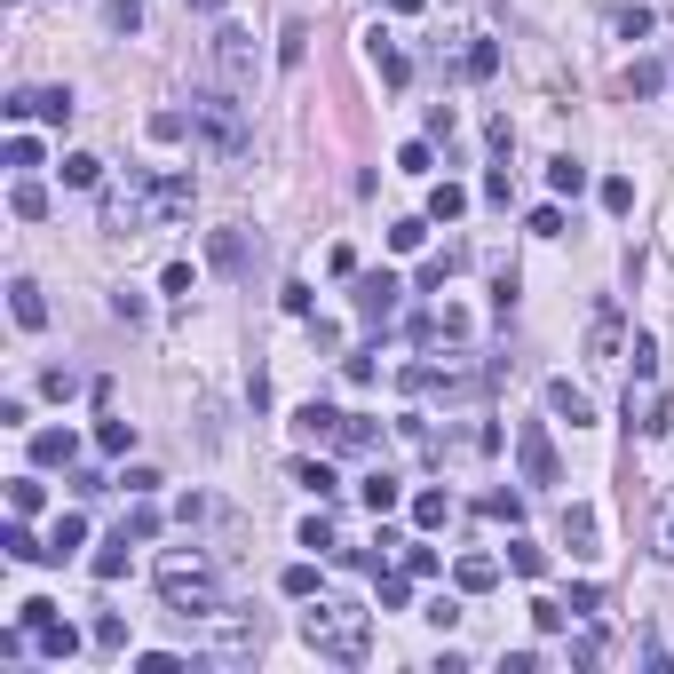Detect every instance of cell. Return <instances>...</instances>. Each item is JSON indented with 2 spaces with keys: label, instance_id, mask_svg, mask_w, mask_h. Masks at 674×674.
<instances>
[{
  "label": "cell",
  "instance_id": "obj_1",
  "mask_svg": "<svg viewBox=\"0 0 674 674\" xmlns=\"http://www.w3.org/2000/svg\"><path fill=\"white\" fill-rule=\"evenodd\" d=\"M302 643H310L326 667H365V659H373V611H357V603H318V611H302Z\"/></svg>",
  "mask_w": 674,
  "mask_h": 674
},
{
  "label": "cell",
  "instance_id": "obj_2",
  "mask_svg": "<svg viewBox=\"0 0 674 674\" xmlns=\"http://www.w3.org/2000/svg\"><path fill=\"white\" fill-rule=\"evenodd\" d=\"M191 135L215 151V159H246V104H238V88H199L191 96Z\"/></svg>",
  "mask_w": 674,
  "mask_h": 674
},
{
  "label": "cell",
  "instance_id": "obj_3",
  "mask_svg": "<svg viewBox=\"0 0 674 674\" xmlns=\"http://www.w3.org/2000/svg\"><path fill=\"white\" fill-rule=\"evenodd\" d=\"M159 595H167L175 619H215V611H223V587H215V571H207L199 556H167L159 563Z\"/></svg>",
  "mask_w": 674,
  "mask_h": 674
},
{
  "label": "cell",
  "instance_id": "obj_4",
  "mask_svg": "<svg viewBox=\"0 0 674 674\" xmlns=\"http://www.w3.org/2000/svg\"><path fill=\"white\" fill-rule=\"evenodd\" d=\"M207 659H215V667H254V659H262V619L238 611V603H223V611L207 619Z\"/></svg>",
  "mask_w": 674,
  "mask_h": 674
},
{
  "label": "cell",
  "instance_id": "obj_5",
  "mask_svg": "<svg viewBox=\"0 0 674 674\" xmlns=\"http://www.w3.org/2000/svg\"><path fill=\"white\" fill-rule=\"evenodd\" d=\"M516 468H524V484H563V468H556V437H548V421H524V429H516Z\"/></svg>",
  "mask_w": 674,
  "mask_h": 674
},
{
  "label": "cell",
  "instance_id": "obj_6",
  "mask_svg": "<svg viewBox=\"0 0 674 674\" xmlns=\"http://www.w3.org/2000/svg\"><path fill=\"white\" fill-rule=\"evenodd\" d=\"M215 72H223V88H254V32L246 24L215 32Z\"/></svg>",
  "mask_w": 674,
  "mask_h": 674
},
{
  "label": "cell",
  "instance_id": "obj_7",
  "mask_svg": "<svg viewBox=\"0 0 674 674\" xmlns=\"http://www.w3.org/2000/svg\"><path fill=\"white\" fill-rule=\"evenodd\" d=\"M0 112H8V119H48V127H72L80 104H72V88H16Z\"/></svg>",
  "mask_w": 674,
  "mask_h": 674
},
{
  "label": "cell",
  "instance_id": "obj_8",
  "mask_svg": "<svg viewBox=\"0 0 674 674\" xmlns=\"http://www.w3.org/2000/svg\"><path fill=\"white\" fill-rule=\"evenodd\" d=\"M397 294H405V278H397V270L357 278V318H365V326H389V318H397Z\"/></svg>",
  "mask_w": 674,
  "mask_h": 674
},
{
  "label": "cell",
  "instance_id": "obj_9",
  "mask_svg": "<svg viewBox=\"0 0 674 674\" xmlns=\"http://www.w3.org/2000/svg\"><path fill=\"white\" fill-rule=\"evenodd\" d=\"M207 254H215V270L238 278V270L254 262V230H215V238H207Z\"/></svg>",
  "mask_w": 674,
  "mask_h": 674
},
{
  "label": "cell",
  "instance_id": "obj_10",
  "mask_svg": "<svg viewBox=\"0 0 674 674\" xmlns=\"http://www.w3.org/2000/svg\"><path fill=\"white\" fill-rule=\"evenodd\" d=\"M365 56H373V72H381V80H389V88H405V80H413V64H405V56H397V48H389V32H381V24H373V32H365Z\"/></svg>",
  "mask_w": 674,
  "mask_h": 674
},
{
  "label": "cell",
  "instance_id": "obj_11",
  "mask_svg": "<svg viewBox=\"0 0 674 674\" xmlns=\"http://www.w3.org/2000/svg\"><path fill=\"white\" fill-rule=\"evenodd\" d=\"M8 310H16V326H24V334H40V326H48V294H40L32 278H16V286H8Z\"/></svg>",
  "mask_w": 674,
  "mask_h": 674
},
{
  "label": "cell",
  "instance_id": "obj_12",
  "mask_svg": "<svg viewBox=\"0 0 674 674\" xmlns=\"http://www.w3.org/2000/svg\"><path fill=\"white\" fill-rule=\"evenodd\" d=\"M334 429H341V413H334V405H318V397L294 413V437H302V445H334Z\"/></svg>",
  "mask_w": 674,
  "mask_h": 674
},
{
  "label": "cell",
  "instance_id": "obj_13",
  "mask_svg": "<svg viewBox=\"0 0 674 674\" xmlns=\"http://www.w3.org/2000/svg\"><path fill=\"white\" fill-rule=\"evenodd\" d=\"M32 651H40V659H72V651H80V635H72V627H64V619L48 611V619L32 627Z\"/></svg>",
  "mask_w": 674,
  "mask_h": 674
},
{
  "label": "cell",
  "instance_id": "obj_14",
  "mask_svg": "<svg viewBox=\"0 0 674 674\" xmlns=\"http://www.w3.org/2000/svg\"><path fill=\"white\" fill-rule=\"evenodd\" d=\"M548 413H563L571 429H587V421H595V405H587V389H571V381H548Z\"/></svg>",
  "mask_w": 674,
  "mask_h": 674
},
{
  "label": "cell",
  "instance_id": "obj_15",
  "mask_svg": "<svg viewBox=\"0 0 674 674\" xmlns=\"http://www.w3.org/2000/svg\"><path fill=\"white\" fill-rule=\"evenodd\" d=\"M0 548H8L16 563H56V548H48V540H32V524H24V516H16L8 532H0Z\"/></svg>",
  "mask_w": 674,
  "mask_h": 674
},
{
  "label": "cell",
  "instance_id": "obj_16",
  "mask_svg": "<svg viewBox=\"0 0 674 674\" xmlns=\"http://www.w3.org/2000/svg\"><path fill=\"white\" fill-rule=\"evenodd\" d=\"M151 215H159V223H175V215H191V175H167V183L151 191Z\"/></svg>",
  "mask_w": 674,
  "mask_h": 674
},
{
  "label": "cell",
  "instance_id": "obj_17",
  "mask_svg": "<svg viewBox=\"0 0 674 674\" xmlns=\"http://www.w3.org/2000/svg\"><path fill=\"white\" fill-rule=\"evenodd\" d=\"M413 334H421V341H468V310H452V302H445V310H429Z\"/></svg>",
  "mask_w": 674,
  "mask_h": 674
},
{
  "label": "cell",
  "instance_id": "obj_18",
  "mask_svg": "<svg viewBox=\"0 0 674 674\" xmlns=\"http://www.w3.org/2000/svg\"><path fill=\"white\" fill-rule=\"evenodd\" d=\"M72 452H80V437H72V429H40V437H32V460H40V468H64Z\"/></svg>",
  "mask_w": 674,
  "mask_h": 674
},
{
  "label": "cell",
  "instance_id": "obj_19",
  "mask_svg": "<svg viewBox=\"0 0 674 674\" xmlns=\"http://www.w3.org/2000/svg\"><path fill=\"white\" fill-rule=\"evenodd\" d=\"M357 492H365V508H373V516H389V508H397V500H405V484H397V476H389V468H373V476H365V484H357Z\"/></svg>",
  "mask_w": 674,
  "mask_h": 674
},
{
  "label": "cell",
  "instance_id": "obj_20",
  "mask_svg": "<svg viewBox=\"0 0 674 674\" xmlns=\"http://www.w3.org/2000/svg\"><path fill=\"white\" fill-rule=\"evenodd\" d=\"M563 548H571V556H587V548H595V508H579V500L563 508Z\"/></svg>",
  "mask_w": 674,
  "mask_h": 674
},
{
  "label": "cell",
  "instance_id": "obj_21",
  "mask_svg": "<svg viewBox=\"0 0 674 674\" xmlns=\"http://www.w3.org/2000/svg\"><path fill=\"white\" fill-rule=\"evenodd\" d=\"M587 357H619V310H611V302H603L595 326H587Z\"/></svg>",
  "mask_w": 674,
  "mask_h": 674
},
{
  "label": "cell",
  "instance_id": "obj_22",
  "mask_svg": "<svg viewBox=\"0 0 674 674\" xmlns=\"http://www.w3.org/2000/svg\"><path fill=\"white\" fill-rule=\"evenodd\" d=\"M452 579H460V595H484V587L500 579V563H492V556H460V563H452Z\"/></svg>",
  "mask_w": 674,
  "mask_h": 674
},
{
  "label": "cell",
  "instance_id": "obj_23",
  "mask_svg": "<svg viewBox=\"0 0 674 674\" xmlns=\"http://www.w3.org/2000/svg\"><path fill=\"white\" fill-rule=\"evenodd\" d=\"M334 445H341V452H373V445H381V429H373V421H365V413H341Z\"/></svg>",
  "mask_w": 674,
  "mask_h": 674
},
{
  "label": "cell",
  "instance_id": "obj_24",
  "mask_svg": "<svg viewBox=\"0 0 674 674\" xmlns=\"http://www.w3.org/2000/svg\"><path fill=\"white\" fill-rule=\"evenodd\" d=\"M88 643H96V659H119V651H127V619H119V611H104V619L88 627Z\"/></svg>",
  "mask_w": 674,
  "mask_h": 674
},
{
  "label": "cell",
  "instance_id": "obj_25",
  "mask_svg": "<svg viewBox=\"0 0 674 674\" xmlns=\"http://www.w3.org/2000/svg\"><path fill=\"white\" fill-rule=\"evenodd\" d=\"M302 56H310V24L294 16V24L278 32V64H286V72H302Z\"/></svg>",
  "mask_w": 674,
  "mask_h": 674
},
{
  "label": "cell",
  "instance_id": "obj_26",
  "mask_svg": "<svg viewBox=\"0 0 674 674\" xmlns=\"http://www.w3.org/2000/svg\"><path fill=\"white\" fill-rule=\"evenodd\" d=\"M8 207H16V223H40V215H48V191H40L32 175H24V183L8 191Z\"/></svg>",
  "mask_w": 674,
  "mask_h": 674
},
{
  "label": "cell",
  "instance_id": "obj_27",
  "mask_svg": "<svg viewBox=\"0 0 674 674\" xmlns=\"http://www.w3.org/2000/svg\"><path fill=\"white\" fill-rule=\"evenodd\" d=\"M119 532H127L135 548H143V540H159V508H151V500L135 492V508H127V524H119Z\"/></svg>",
  "mask_w": 674,
  "mask_h": 674
},
{
  "label": "cell",
  "instance_id": "obj_28",
  "mask_svg": "<svg viewBox=\"0 0 674 674\" xmlns=\"http://www.w3.org/2000/svg\"><path fill=\"white\" fill-rule=\"evenodd\" d=\"M48 548H56V556L88 548V516H72V508H64V516H56V532H48Z\"/></svg>",
  "mask_w": 674,
  "mask_h": 674
},
{
  "label": "cell",
  "instance_id": "obj_29",
  "mask_svg": "<svg viewBox=\"0 0 674 674\" xmlns=\"http://www.w3.org/2000/svg\"><path fill=\"white\" fill-rule=\"evenodd\" d=\"M627 373L651 389V373H659V341H651V334H635V341H627Z\"/></svg>",
  "mask_w": 674,
  "mask_h": 674
},
{
  "label": "cell",
  "instance_id": "obj_30",
  "mask_svg": "<svg viewBox=\"0 0 674 674\" xmlns=\"http://www.w3.org/2000/svg\"><path fill=\"white\" fill-rule=\"evenodd\" d=\"M445 516H452V492H437V484H429V492L413 500V524H421V532H437Z\"/></svg>",
  "mask_w": 674,
  "mask_h": 674
},
{
  "label": "cell",
  "instance_id": "obj_31",
  "mask_svg": "<svg viewBox=\"0 0 674 674\" xmlns=\"http://www.w3.org/2000/svg\"><path fill=\"white\" fill-rule=\"evenodd\" d=\"M548 191H556V199H579V191H587V167H579V159H556V167H548Z\"/></svg>",
  "mask_w": 674,
  "mask_h": 674
},
{
  "label": "cell",
  "instance_id": "obj_32",
  "mask_svg": "<svg viewBox=\"0 0 674 674\" xmlns=\"http://www.w3.org/2000/svg\"><path fill=\"white\" fill-rule=\"evenodd\" d=\"M460 72H468V80H492V72H500V40H476V48L460 56Z\"/></svg>",
  "mask_w": 674,
  "mask_h": 674
},
{
  "label": "cell",
  "instance_id": "obj_33",
  "mask_svg": "<svg viewBox=\"0 0 674 674\" xmlns=\"http://www.w3.org/2000/svg\"><path fill=\"white\" fill-rule=\"evenodd\" d=\"M659 88H667V72H659L651 56H643V64H627V96H635V104H643V96H659Z\"/></svg>",
  "mask_w": 674,
  "mask_h": 674
},
{
  "label": "cell",
  "instance_id": "obj_34",
  "mask_svg": "<svg viewBox=\"0 0 674 674\" xmlns=\"http://www.w3.org/2000/svg\"><path fill=\"white\" fill-rule=\"evenodd\" d=\"M64 183H72V191H96V183H104V159L72 151V159H64Z\"/></svg>",
  "mask_w": 674,
  "mask_h": 674
},
{
  "label": "cell",
  "instance_id": "obj_35",
  "mask_svg": "<svg viewBox=\"0 0 674 674\" xmlns=\"http://www.w3.org/2000/svg\"><path fill=\"white\" fill-rule=\"evenodd\" d=\"M294 484L318 492V500H334V468H326V460H294Z\"/></svg>",
  "mask_w": 674,
  "mask_h": 674
},
{
  "label": "cell",
  "instance_id": "obj_36",
  "mask_svg": "<svg viewBox=\"0 0 674 674\" xmlns=\"http://www.w3.org/2000/svg\"><path fill=\"white\" fill-rule=\"evenodd\" d=\"M460 207H468V191H460V183H437V191H429V223H452Z\"/></svg>",
  "mask_w": 674,
  "mask_h": 674
},
{
  "label": "cell",
  "instance_id": "obj_37",
  "mask_svg": "<svg viewBox=\"0 0 674 674\" xmlns=\"http://www.w3.org/2000/svg\"><path fill=\"white\" fill-rule=\"evenodd\" d=\"M611 32H619V40H643V32H651V8H643V0H635V8H611Z\"/></svg>",
  "mask_w": 674,
  "mask_h": 674
},
{
  "label": "cell",
  "instance_id": "obj_38",
  "mask_svg": "<svg viewBox=\"0 0 674 674\" xmlns=\"http://www.w3.org/2000/svg\"><path fill=\"white\" fill-rule=\"evenodd\" d=\"M278 587H286L294 603H310V595H318V563H286V579H278Z\"/></svg>",
  "mask_w": 674,
  "mask_h": 674
},
{
  "label": "cell",
  "instance_id": "obj_39",
  "mask_svg": "<svg viewBox=\"0 0 674 674\" xmlns=\"http://www.w3.org/2000/svg\"><path fill=\"white\" fill-rule=\"evenodd\" d=\"M413 603V571H381V611H405Z\"/></svg>",
  "mask_w": 674,
  "mask_h": 674
},
{
  "label": "cell",
  "instance_id": "obj_40",
  "mask_svg": "<svg viewBox=\"0 0 674 674\" xmlns=\"http://www.w3.org/2000/svg\"><path fill=\"white\" fill-rule=\"evenodd\" d=\"M651 556L674 563V492H667V508H659V524H651Z\"/></svg>",
  "mask_w": 674,
  "mask_h": 674
},
{
  "label": "cell",
  "instance_id": "obj_41",
  "mask_svg": "<svg viewBox=\"0 0 674 674\" xmlns=\"http://www.w3.org/2000/svg\"><path fill=\"white\" fill-rule=\"evenodd\" d=\"M452 270H460V246H445V254H429V262H421V286L437 294V286H445Z\"/></svg>",
  "mask_w": 674,
  "mask_h": 674
},
{
  "label": "cell",
  "instance_id": "obj_42",
  "mask_svg": "<svg viewBox=\"0 0 674 674\" xmlns=\"http://www.w3.org/2000/svg\"><path fill=\"white\" fill-rule=\"evenodd\" d=\"M563 619H571V603H556V595L532 603V627H540V635H563Z\"/></svg>",
  "mask_w": 674,
  "mask_h": 674
},
{
  "label": "cell",
  "instance_id": "obj_43",
  "mask_svg": "<svg viewBox=\"0 0 674 674\" xmlns=\"http://www.w3.org/2000/svg\"><path fill=\"white\" fill-rule=\"evenodd\" d=\"M40 500H48V492H40L32 476H16V484H8V508H16V516H40Z\"/></svg>",
  "mask_w": 674,
  "mask_h": 674
},
{
  "label": "cell",
  "instance_id": "obj_44",
  "mask_svg": "<svg viewBox=\"0 0 674 674\" xmlns=\"http://www.w3.org/2000/svg\"><path fill=\"white\" fill-rule=\"evenodd\" d=\"M595 659H603V627H579L571 635V667H595Z\"/></svg>",
  "mask_w": 674,
  "mask_h": 674
},
{
  "label": "cell",
  "instance_id": "obj_45",
  "mask_svg": "<svg viewBox=\"0 0 674 674\" xmlns=\"http://www.w3.org/2000/svg\"><path fill=\"white\" fill-rule=\"evenodd\" d=\"M88 571H96V579H119V571H127V532H119L112 548H96V563H88Z\"/></svg>",
  "mask_w": 674,
  "mask_h": 674
},
{
  "label": "cell",
  "instance_id": "obj_46",
  "mask_svg": "<svg viewBox=\"0 0 674 674\" xmlns=\"http://www.w3.org/2000/svg\"><path fill=\"white\" fill-rule=\"evenodd\" d=\"M484 516H500V524H524V500H516V492H484Z\"/></svg>",
  "mask_w": 674,
  "mask_h": 674
},
{
  "label": "cell",
  "instance_id": "obj_47",
  "mask_svg": "<svg viewBox=\"0 0 674 674\" xmlns=\"http://www.w3.org/2000/svg\"><path fill=\"white\" fill-rule=\"evenodd\" d=\"M151 135H159V143H175V135H191V112H151Z\"/></svg>",
  "mask_w": 674,
  "mask_h": 674
},
{
  "label": "cell",
  "instance_id": "obj_48",
  "mask_svg": "<svg viewBox=\"0 0 674 674\" xmlns=\"http://www.w3.org/2000/svg\"><path fill=\"white\" fill-rule=\"evenodd\" d=\"M508 563H516V571H524V579H540V571H548V556H540V548H532V540H516V548H508Z\"/></svg>",
  "mask_w": 674,
  "mask_h": 674
},
{
  "label": "cell",
  "instance_id": "obj_49",
  "mask_svg": "<svg viewBox=\"0 0 674 674\" xmlns=\"http://www.w3.org/2000/svg\"><path fill=\"white\" fill-rule=\"evenodd\" d=\"M96 445H104V452H127V445H135V421H104V429H96Z\"/></svg>",
  "mask_w": 674,
  "mask_h": 674
},
{
  "label": "cell",
  "instance_id": "obj_50",
  "mask_svg": "<svg viewBox=\"0 0 674 674\" xmlns=\"http://www.w3.org/2000/svg\"><path fill=\"white\" fill-rule=\"evenodd\" d=\"M603 207H611V215H627V207H635V183H627V175H611V183H603Z\"/></svg>",
  "mask_w": 674,
  "mask_h": 674
},
{
  "label": "cell",
  "instance_id": "obj_51",
  "mask_svg": "<svg viewBox=\"0 0 674 674\" xmlns=\"http://www.w3.org/2000/svg\"><path fill=\"white\" fill-rule=\"evenodd\" d=\"M302 548H318V556H334V524H326V516H310V524H302Z\"/></svg>",
  "mask_w": 674,
  "mask_h": 674
},
{
  "label": "cell",
  "instance_id": "obj_52",
  "mask_svg": "<svg viewBox=\"0 0 674 674\" xmlns=\"http://www.w3.org/2000/svg\"><path fill=\"white\" fill-rule=\"evenodd\" d=\"M595 603H603V587H595V579H579V587H571V619H595Z\"/></svg>",
  "mask_w": 674,
  "mask_h": 674
},
{
  "label": "cell",
  "instance_id": "obj_53",
  "mask_svg": "<svg viewBox=\"0 0 674 674\" xmlns=\"http://www.w3.org/2000/svg\"><path fill=\"white\" fill-rule=\"evenodd\" d=\"M524 230H532V238H563V207H532V223H524Z\"/></svg>",
  "mask_w": 674,
  "mask_h": 674
},
{
  "label": "cell",
  "instance_id": "obj_54",
  "mask_svg": "<svg viewBox=\"0 0 674 674\" xmlns=\"http://www.w3.org/2000/svg\"><path fill=\"white\" fill-rule=\"evenodd\" d=\"M421 238H429V223H421V215H413V223H397V230H389V246H397V254H413Z\"/></svg>",
  "mask_w": 674,
  "mask_h": 674
},
{
  "label": "cell",
  "instance_id": "obj_55",
  "mask_svg": "<svg viewBox=\"0 0 674 674\" xmlns=\"http://www.w3.org/2000/svg\"><path fill=\"white\" fill-rule=\"evenodd\" d=\"M8 167H40V143L32 135H8Z\"/></svg>",
  "mask_w": 674,
  "mask_h": 674
},
{
  "label": "cell",
  "instance_id": "obj_56",
  "mask_svg": "<svg viewBox=\"0 0 674 674\" xmlns=\"http://www.w3.org/2000/svg\"><path fill=\"white\" fill-rule=\"evenodd\" d=\"M112 32H143V8L135 0H112Z\"/></svg>",
  "mask_w": 674,
  "mask_h": 674
},
{
  "label": "cell",
  "instance_id": "obj_57",
  "mask_svg": "<svg viewBox=\"0 0 674 674\" xmlns=\"http://www.w3.org/2000/svg\"><path fill=\"white\" fill-rule=\"evenodd\" d=\"M405 571L413 579H437V548H405Z\"/></svg>",
  "mask_w": 674,
  "mask_h": 674
},
{
  "label": "cell",
  "instance_id": "obj_58",
  "mask_svg": "<svg viewBox=\"0 0 674 674\" xmlns=\"http://www.w3.org/2000/svg\"><path fill=\"white\" fill-rule=\"evenodd\" d=\"M389 8H397V16H421V8H429V0H389Z\"/></svg>",
  "mask_w": 674,
  "mask_h": 674
},
{
  "label": "cell",
  "instance_id": "obj_59",
  "mask_svg": "<svg viewBox=\"0 0 674 674\" xmlns=\"http://www.w3.org/2000/svg\"><path fill=\"white\" fill-rule=\"evenodd\" d=\"M191 8H199V16H223V0H191Z\"/></svg>",
  "mask_w": 674,
  "mask_h": 674
}]
</instances>
